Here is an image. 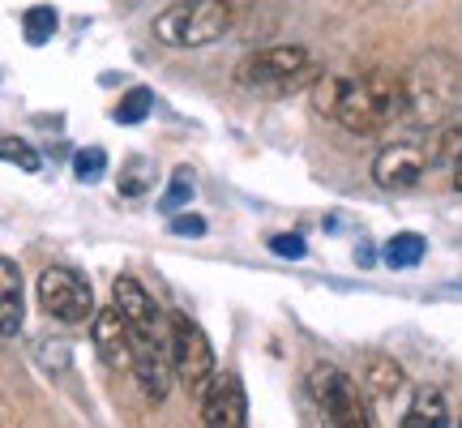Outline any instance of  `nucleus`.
<instances>
[{
	"label": "nucleus",
	"instance_id": "14",
	"mask_svg": "<svg viewBox=\"0 0 462 428\" xmlns=\"http://www.w3.org/2000/svg\"><path fill=\"white\" fill-rule=\"evenodd\" d=\"M441 424H449L446 395H441L437 386H420V390H415V403L407 407L402 428H441Z\"/></svg>",
	"mask_w": 462,
	"mask_h": 428
},
{
	"label": "nucleus",
	"instance_id": "25",
	"mask_svg": "<svg viewBox=\"0 0 462 428\" xmlns=\"http://www.w3.org/2000/svg\"><path fill=\"white\" fill-rule=\"evenodd\" d=\"M5 296H22V270L9 257H0V300Z\"/></svg>",
	"mask_w": 462,
	"mask_h": 428
},
{
	"label": "nucleus",
	"instance_id": "20",
	"mask_svg": "<svg viewBox=\"0 0 462 428\" xmlns=\"http://www.w3.org/2000/svg\"><path fill=\"white\" fill-rule=\"evenodd\" d=\"M103 172H107V150L103 146H82L73 154V176L82 184H95L103 181Z\"/></svg>",
	"mask_w": 462,
	"mask_h": 428
},
{
	"label": "nucleus",
	"instance_id": "23",
	"mask_svg": "<svg viewBox=\"0 0 462 428\" xmlns=\"http://www.w3.org/2000/svg\"><path fill=\"white\" fill-rule=\"evenodd\" d=\"M270 248H274L279 257H287V262H300V257L309 253L304 236H296V231H279V236H270Z\"/></svg>",
	"mask_w": 462,
	"mask_h": 428
},
{
	"label": "nucleus",
	"instance_id": "12",
	"mask_svg": "<svg viewBox=\"0 0 462 428\" xmlns=\"http://www.w3.org/2000/svg\"><path fill=\"white\" fill-rule=\"evenodd\" d=\"M90 343L99 351V360L116 373H129L133 364V330L125 321L120 309H95V321H90Z\"/></svg>",
	"mask_w": 462,
	"mask_h": 428
},
{
	"label": "nucleus",
	"instance_id": "18",
	"mask_svg": "<svg viewBox=\"0 0 462 428\" xmlns=\"http://www.w3.org/2000/svg\"><path fill=\"white\" fill-rule=\"evenodd\" d=\"M56 9L51 5H34V9H26V17H22V31H26V43H48L51 34H56Z\"/></svg>",
	"mask_w": 462,
	"mask_h": 428
},
{
	"label": "nucleus",
	"instance_id": "11",
	"mask_svg": "<svg viewBox=\"0 0 462 428\" xmlns=\"http://www.w3.org/2000/svg\"><path fill=\"white\" fill-rule=\"evenodd\" d=\"M424 172H429V150L415 142H390L373 159V181L381 189H411Z\"/></svg>",
	"mask_w": 462,
	"mask_h": 428
},
{
	"label": "nucleus",
	"instance_id": "8",
	"mask_svg": "<svg viewBox=\"0 0 462 428\" xmlns=\"http://www.w3.org/2000/svg\"><path fill=\"white\" fill-rule=\"evenodd\" d=\"M133 381L142 386V395L150 403H163L176 386V368H171V351L167 339H146V334H133V364H129Z\"/></svg>",
	"mask_w": 462,
	"mask_h": 428
},
{
	"label": "nucleus",
	"instance_id": "15",
	"mask_svg": "<svg viewBox=\"0 0 462 428\" xmlns=\"http://www.w3.org/2000/svg\"><path fill=\"white\" fill-rule=\"evenodd\" d=\"M424 253H429V240L420 236V231H398V236H390L385 240V265L390 270H411V265L424 262Z\"/></svg>",
	"mask_w": 462,
	"mask_h": 428
},
{
	"label": "nucleus",
	"instance_id": "17",
	"mask_svg": "<svg viewBox=\"0 0 462 428\" xmlns=\"http://www.w3.org/2000/svg\"><path fill=\"white\" fill-rule=\"evenodd\" d=\"M150 107H154V90L150 86H133L129 95L120 99V107L112 112V120L116 125H142L150 116Z\"/></svg>",
	"mask_w": 462,
	"mask_h": 428
},
{
	"label": "nucleus",
	"instance_id": "21",
	"mask_svg": "<svg viewBox=\"0 0 462 428\" xmlns=\"http://www.w3.org/2000/svg\"><path fill=\"white\" fill-rule=\"evenodd\" d=\"M0 163H14L22 172H39L43 159H39V150L31 142H22V137H0Z\"/></svg>",
	"mask_w": 462,
	"mask_h": 428
},
{
	"label": "nucleus",
	"instance_id": "13",
	"mask_svg": "<svg viewBox=\"0 0 462 428\" xmlns=\"http://www.w3.org/2000/svg\"><path fill=\"white\" fill-rule=\"evenodd\" d=\"M364 386H368V395L373 398H398L402 395V386H407V373H402V364L390 360V356H368L364 360Z\"/></svg>",
	"mask_w": 462,
	"mask_h": 428
},
{
	"label": "nucleus",
	"instance_id": "6",
	"mask_svg": "<svg viewBox=\"0 0 462 428\" xmlns=\"http://www.w3.org/2000/svg\"><path fill=\"white\" fill-rule=\"evenodd\" d=\"M34 292H39V309L48 317H56L60 326H82V321L95 317L90 283L78 270H69V265H48L39 274V283H34Z\"/></svg>",
	"mask_w": 462,
	"mask_h": 428
},
{
	"label": "nucleus",
	"instance_id": "16",
	"mask_svg": "<svg viewBox=\"0 0 462 428\" xmlns=\"http://www.w3.org/2000/svg\"><path fill=\"white\" fill-rule=\"evenodd\" d=\"M154 181H159V167L150 163L146 154H129L125 167H120L116 189H120V198H142V193H150V184Z\"/></svg>",
	"mask_w": 462,
	"mask_h": 428
},
{
	"label": "nucleus",
	"instance_id": "7",
	"mask_svg": "<svg viewBox=\"0 0 462 428\" xmlns=\"http://www.w3.org/2000/svg\"><path fill=\"white\" fill-rule=\"evenodd\" d=\"M167 351H171V368L184 386H193V395L201 390V381L215 373V351L206 330L189 313H167Z\"/></svg>",
	"mask_w": 462,
	"mask_h": 428
},
{
	"label": "nucleus",
	"instance_id": "19",
	"mask_svg": "<svg viewBox=\"0 0 462 428\" xmlns=\"http://www.w3.org/2000/svg\"><path fill=\"white\" fill-rule=\"evenodd\" d=\"M193 193H198V184H193V172H189V167H176V176H171V184H167L163 206H159V210H163V214L184 210V206L193 201Z\"/></svg>",
	"mask_w": 462,
	"mask_h": 428
},
{
	"label": "nucleus",
	"instance_id": "10",
	"mask_svg": "<svg viewBox=\"0 0 462 428\" xmlns=\"http://www.w3.org/2000/svg\"><path fill=\"white\" fill-rule=\"evenodd\" d=\"M112 304L125 313L133 334H146V339H167V317L159 313V304L150 300V292L133 274H120L112 287Z\"/></svg>",
	"mask_w": 462,
	"mask_h": 428
},
{
	"label": "nucleus",
	"instance_id": "24",
	"mask_svg": "<svg viewBox=\"0 0 462 428\" xmlns=\"http://www.w3.org/2000/svg\"><path fill=\"white\" fill-rule=\"evenodd\" d=\"M39 360L48 364V373H60V368H69V343H39Z\"/></svg>",
	"mask_w": 462,
	"mask_h": 428
},
{
	"label": "nucleus",
	"instance_id": "9",
	"mask_svg": "<svg viewBox=\"0 0 462 428\" xmlns=\"http://www.w3.org/2000/svg\"><path fill=\"white\" fill-rule=\"evenodd\" d=\"M201 424L210 428H245L248 398L236 373H210L201 381Z\"/></svg>",
	"mask_w": 462,
	"mask_h": 428
},
{
	"label": "nucleus",
	"instance_id": "26",
	"mask_svg": "<svg viewBox=\"0 0 462 428\" xmlns=\"http://www.w3.org/2000/svg\"><path fill=\"white\" fill-rule=\"evenodd\" d=\"M171 236H206V219L201 214H171Z\"/></svg>",
	"mask_w": 462,
	"mask_h": 428
},
{
	"label": "nucleus",
	"instance_id": "22",
	"mask_svg": "<svg viewBox=\"0 0 462 428\" xmlns=\"http://www.w3.org/2000/svg\"><path fill=\"white\" fill-rule=\"evenodd\" d=\"M26 326V309H22V296H5L0 300V343L17 339Z\"/></svg>",
	"mask_w": 462,
	"mask_h": 428
},
{
	"label": "nucleus",
	"instance_id": "5",
	"mask_svg": "<svg viewBox=\"0 0 462 428\" xmlns=\"http://www.w3.org/2000/svg\"><path fill=\"white\" fill-rule=\"evenodd\" d=\"M309 395H313L317 412L326 415V424H338V428H368V407H364V395L360 386L346 377L343 368L334 364H317L309 373Z\"/></svg>",
	"mask_w": 462,
	"mask_h": 428
},
{
	"label": "nucleus",
	"instance_id": "3",
	"mask_svg": "<svg viewBox=\"0 0 462 428\" xmlns=\"http://www.w3.org/2000/svg\"><path fill=\"white\" fill-rule=\"evenodd\" d=\"M317 78H321V65L313 60V51L300 48V43L248 51L236 65V86L262 90V95H291L300 86H313Z\"/></svg>",
	"mask_w": 462,
	"mask_h": 428
},
{
	"label": "nucleus",
	"instance_id": "1",
	"mask_svg": "<svg viewBox=\"0 0 462 428\" xmlns=\"http://www.w3.org/2000/svg\"><path fill=\"white\" fill-rule=\"evenodd\" d=\"M313 107L326 120L343 125L346 133H368L385 129L390 120L402 116V78L394 73H364V78H338V73H321L313 82Z\"/></svg>",
	"mask_w": 462,
	"mask_h": 428
},
{
	"label": "nucleus",
	"instance_id": "2",
	"mask_svg": "<svg viewBox=\"0 0 462 428\" xmlns=\"http://www.w3.org/2000/svg\"><path fill=\"white\" fill-rule=\"evenodd\" d=\"M462 107V65L449 51H424L402 73V116L420 129H441Z\"/></svg>",
	"mask_w": 462,
	"mask_h": 428
},
{
	"label": "nucleus",
	"instance_id": "27",
	"mask_svg": "<svg viewBox=\"0 0 462 428\" xmlns=\"http://www.w3.org/2000/svg\"><path fill=\"white\" fill-rule=\"evenodd\" d=\"M454 189H458V193H462V159H458V163H454Z\"/></svg>",
	"mask_w": 462,
	"mask_h": 428
},
{
	"label": "nucleus",
	"instance_id": "4",
	"mask_svg": "<svg viewBox=\"0 0 462 428\" xmlns=\"http://www.w3.org/2000/svg\"><path fill=\"white\" fill-rule=\"evenodd\" d=\"M236 9L227 0H180L154 17V39L167 48H210L231 31Z\"/></svg>",
	"mask_w": 462,
	"mask_h": 428
}]
</instances>
